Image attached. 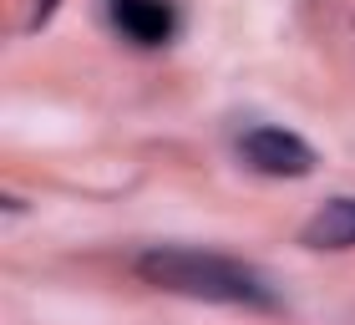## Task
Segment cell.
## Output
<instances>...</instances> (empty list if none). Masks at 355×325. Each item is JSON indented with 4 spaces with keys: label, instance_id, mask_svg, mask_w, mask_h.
<instances>
[{
    "label": "cell",
    "instance_id": "obj_1",
    "mask_svg": "<svg viewBox=\"0 0 355 325\" xmlns=\"http://www.w3.org/2000/svg\"><path fill=\"white\" fill-rule=\"evenodd\" d=\"M137 274L153 290H168V295H188V300H208V305H239V310H264V315L284 310L269 274L244 265V259H234V254L157 244V249L137 254Z\"/></svg>",
    "mask_w": 355,
    "mask_h": 325
},
{
    "label": "cell",
    "instance_id": "obj_2",
    "mask_svg": "<svg viewBox=\"0 0 355 325\" xmlns=\"http://www.w3.org/2000/svg\"><path fill=\"white\" fill-rule=\"evenodd\" d=\"M239 158L264 178H310L320 162L310 142L300 133H284V127H249L239 138Z\"/></svg>",
    "mask_w": 355,
    "mask_h": 325
},
{
    "label": "cell",
    "instance_id": "obj_3",
    "mask_svg": "<svg viewBox=\"0 0 355 325\" xmlns=\"http://www.w3.org/2000/svg\"><path fill=\"white\" fill-rule=\"evenodd\" d=\"M112 26L132 46H168L178 36V6L173 0H112Z\"/></svg>",
    "mask_w": 355,
    "mask_h": 325
},
{
    "label": "cell",
    "instance_id": "obj_4",
    "mask_svg": "<svg viewBox=\"0 0 355 325\" xmlns=\"http://www.w3.org/2000/svg\"><path fill=\"white\" fill-rule=\"evenodd\" d=\"M300 244H304V249H315V254L355 249V199H330L310 224H304Z\"/></svg>",
    "mask_w": 355,
    "mask_h": 325
},
{
    "label": "cell",
    "instance_id": "obj_5",
    "mask_svg": "<svg viewBox=\"0 0 355 325\" xmlns=\"http://www.w3.org/2000/svg\"><path fill=\"white\" fill-rule=\"evenodd\" d=\"M51 10H56V0H36V21H31V26H41V21H46Z\"/></svg>",
    "mask_w": 355,
    "mask_h": 325
}]
</instances>
